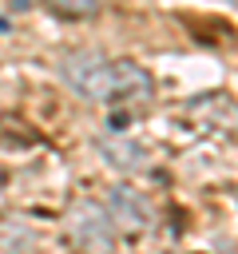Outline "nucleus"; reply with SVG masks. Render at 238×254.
I'll return each mask as SVG.
<instances>
[{"instance_id":"nucleus-7","label":"nucleus","mask_w":238,"mask_h":254,"mask_svg":"<svg viewBox=\"0 0 238 254\" xmlns=\"http://www.w3.org/2000/svg\"><path fill=\"white\" fill-rule=\"evenodd\" d=\"M99 151H103V155H107V163H111V167H119V171H139V167H143V151H139L135 143L103 139V143H99Z\"/></svg>"},{"instance_id":"nucleus-3","label":"nucleus","mask_w":238,"mask_h":254,"mask_svg":"<svg viewBox=\"0 0 238 254\" xmlns=\"http://www.w3.org/2000/svg\"><path fill=\"white\" fill-rule=\"evenodd\" d=\"M182 115L198 127V131H222V135H238V103L226 95V91H206V95H194Z\"/></svg>"},{"instance_id":"nucleus-1","label":"nucleus","mask_w":238,"mask_h":254,"mask_svg":"<svg viewBox=\"0 0 238 254\" xmlns=\"http://www.w3.org/2000/svg\"><path fill=\"white\" fill-rule=\"evenodd\" d=\"M63 83L91 103H147L155 79L135 60H107L99 52H67L60 60Z\"/></svg>"},{"instance_id":"nucleus-6","label":"nucleus","mask_w":238,"mask_h":254,"mask_svg":"<svg viewBox=\"0 0 238 254\" xmlns=\"http://www.w3.org/2000/svg\"><path fill=\"white\" fill-rule=\"evenodd\" d=\"M40 143V131L20 119V115H0V147L8 151H24V147H36Z\"/></svg>"},{"instance_id":"nucleus-2","label":"nucleus","mask_w":238,"mask_h":254,"mask_svg":"<svg viewBox=\"0 0 238 254\" xmlns=\"http://www.w3.org/2000/svg\"><path fill=\"white\" fill-rule=\"evenodd\" d=\"M63 226H67L71 246H79L83 254H111V250H115V222H111L107 206L95 202V198L71 202Z\"/></svg>"},{"instance_id":"nucleus-8","label":"nucleus","mask_w":238,"mask_h":254,"mask_svg":"<svg viewBox=\"0 0 238 254\" xmlns=\"http://www.w3.org/2000/svg\"><path fill=\"white\" fill-rule=\"evenodd\" d=\"M60 16H71V20H83V16H95L103 8V0H48Z\"/></svg>"},{"instance_id":"nucleus-5","label":"nucleus","mask_w":238,"mask_h":254,"mask_svg":"<svg viewBox=\"0 0 238 254\" xmlns=\"http://www.w3.org/2000/svg\"><path fill=\"white\" fill-rule=\"evenodd\" d=\"M32 246L36 230L16 214H0V254H32Z\"/></svg>"},{"instance_id":"nucleus-4","label":"nucleus","mask_w":238,"mask_h":254,"mask_svg":"<svg viewBox=\"0 0 238 254\" xmlns=\"http://www.w3.org/2000/svg\"><path fill=\"white\" fill-rule=\"evenodd\" d=\"M107 214H111L115 230H123V234H143V230H151V218H155L143 190H131V187H111Z\"/></svg>"}]
</instances>
